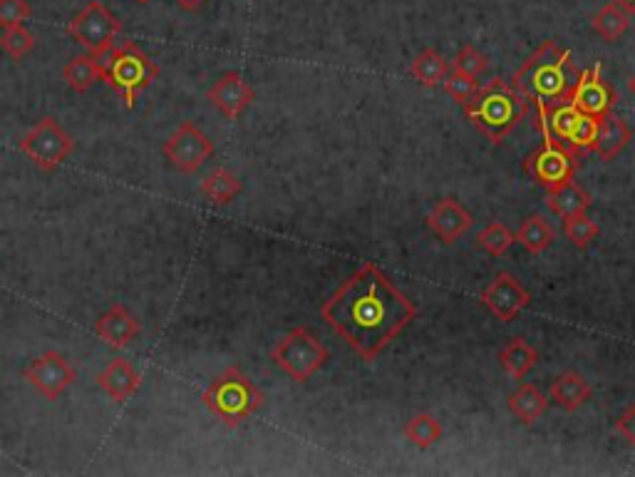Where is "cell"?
<instances>
[{
  "label": "cell",
  "mask_w": 635,
  "mask_h": 477,
  "mask_svg": "<svg viewBox=\"0 0 635 477\" xmlns=\"http://www.w3.org/2000/svg\"><path fill=\"white\" fill-rule=\"evenodd\" d=\"M415 316L417 306L373 261L353 271L320 306V318L365 363H373Z\"/></svg>",
  "instance_id": "cell-1"
},
{
  "label": "cell",
  "mask_w": 635,
  "mask_h": 477,
  "mask_svg": "<svg viewBox=\"0 0 635 477\" xmlns=\"http://www.w3.org/2000/svg\"><path fill=\"white\" fill-rule=\"evenodd\" d=\"M578 78H581V70L573 63L571 50L561 48L556 40H546L521 63L519 70H514L511 85L531 105H544L546 110H554L561 102L571 100Z\"/></svg>",
  "instance_id": "cell-2"
},
{
  "label": "cell",
  "mask_w": 635,
  "mask_h": 477,
  "mask_svg": "<svg viewBox=\"0 0 635 477\" xmlns=\"http://www.w3.org/2000/svg\"><path fill=\"white\" fill-rule=\"evenodd\" d=\"M531 102L502 78H494L487 87L477 92L469 105H464V115L477 130H482L494 145H502L516 125L529 115Z\"/></svg>",
  "instance_id": "cell-3"
},
{
  "label": "cell",
  "mask_w": 635,
  "mask_h": 477,
  "mask_svg": "<svg viewBox=\"0 0 635 477\" xmlns=\"http://www.w3.org/2000/svg\"><path fill=\"white\" fill-rule=\"evenodd\" d=\"M201 403L226 428L234 430L244 425L249 418H254L258 410L266 405V396L239 366H231L229 371H224L219 378L209 383V388L201 396Z\"/></svg>",
  "instance_id": "cell-4"
},
{
  "label": "cell",
  "mask_w": 635,
  "mask_h": 477,
  "mask_svg": "<svg viewBox=\"0 0 635 477\" xmlns=\"http://www.w3.org/2000/svg\"><path fill=\"white\" fill-rule=\"evenodd\" d=\"M97 58L102 60V82L122 97L125 110H134L139 95L159 78L157 63L137 43L115 45L110 53Z\"/></svg>",
  "instance_id": "cell-5"
},
{
  "label": "cell",
  "mask_w": 635,
  "mask_h": 477,
  "mask_svg": "<svg viewBox=\"0 0 635 477\" xmlns=\"http://www.w3.org/2000/svg\"><path fill=\"white\" fill-rule=\"evenodd\" d=\"M271 361L276 363L283 376L303 386L330 361V351L311 328L298 326L271 348Z\"/></svg>",
  "instance_id": "cell-6"
},
{
  "label": "cell",
  "mask_w": 635,
  "mask_h": 477,
  "mask_svg": "<svg viewBox=\"0 0 635 477\" xmlns=\"http://www.w3.org/2000/svg\"><path fill=\"white\" fill-rule=\"evenodd\" d=\"M536 112H539L541 147L526 159V172L534 177V182H539L549 192V189L573 182V177H576V155L571 150H566L559 137L551 132L549 110L544 105H536Z\"/></svg>",
  "instance_id": "cell-7"
},
{
  "label": "cell",
  "mask_w": 635,
  "mask_h": 477,
  "mask_svg": "<svg viewBox=\"0 0 635 477\" xmlns=\"http://www.w3.org/2000/svg\"><path fill=\"white\" fill-rule=\"evenodd\" d=\"M18 150L43 172H55L75 152V137L55 117H43L20 137Z\"/></svg>",
  "instance_id": "cell-8"
},
{
  "label": "cell",
  "mask_w": 635,
  "mask_h": 477,
  "mask_svg": "<svg viewBox=\"0 0 635 477\" xmlns=\"http://www.w3.org/2000/svg\"><path fill=\"white\" fill-rule=\"evenodd\" d=\"M122 33V23L110 8L100 0H90L85 8L67 23V35L90 55H105L115 48L117 35Z\"/></svg>",
  "instance_id": "cell-9"
},
{
  "label": "cell",
  "mask_w": 635,
  "mask_h": 477,
  "mask_svg": "<svg viewBox=\"0 0 635 477\" xmlns=\"http://www.w3.org/2000/svg\"><path fill=\"white\" fill-rule=\"evenodd\" d=\"M214 152V142L196 122H182L162 145L164 159L182 174L199 172L214 157Z\"/></svg>",
  "instance_id": "cell-10"
},
{
  "label": "cell",
  "mask_w": 635,
  "mask_h": 477,
  "mask_svg": "<svg viewBox=\"0 0 635 477\" xmlns=\"http://www.w3.org/2000/svg\"><path fill=\"white\" fill-rule=\"evenodd\" d=\"M23 376L45 400H60L67 388L77 381L75 368L58 351H45L43 356L30 361Z\"/></svg>",
  "instance_id": "cell-11"
},
{
  "label": "cell",
  "mask_w": 635,
  "mask_h": 477,
  "mask_svg": "<svg viewBox=\"0 0 635 477\" xmlns=\"http://www.w3.org/2000/svg\"><path fill=\"white\" fill-rule=\"evenodd\" d=\"M479 301L492 311V316H497L502 323H509L531 304V294L524 289V284L516 276H511L509 271H502L482 291Z\"/></svg>",
  "instance_id": "cell-12"
},
{
  "label": "cell",
  "mask_w": 635,
  "mask_h": 477,
  "mask_svg": "<svg viewBox=\"0 0 635 477\" xmlns=\"http://www.w3.org/2000/svg\"><path fill=\"white\" fill-rule=\"evenodd\" d=\"M206 100H209L226 120H239V117L249 110L251 102L256 100V90L244 75L231 70V73L221 75V78L206 90Z\"/></svg>",
  "instance_id": "cell-13"
},
{
  "label": "cell",
  "mask_w": 635,
  "mask_h": 477,
  "mask_svg": "<svg viewBox=\"0 0 635 477\" xmlns=\"http://www.w3.org/2000/svg\"><path fill=\"white\" fill-rule=\"evenodd\" d=\"M571 102L583 112V115L603 117L606 112H611L613 102H616V92H613V87L603 80L601 63H596L588 70H581V78H578Z\"/></svg>",
  "instance_id": "cell-14"
},
{
  "label": "cell",
  "mask_w": 635,
  "mask_h": 477,
  "mask_svg": "<svg viewBox=\"0 0 635 477\" xmlns=\"http://www.w3.org/2000/svg\"><path fill=\"white\" fill-rule=\"evenodd\" d=\"M427 227L435 234L442 244H454L457 239H462L464 234L472 227V214L462 207L454 197H445L432 207V212L427 214Z\"/></svg>",
  "instance_id": "cell-15"
},
{
  "label": "cell",
  "mask_w": 635,
  "mask_h": 477,
  "mask_svg": "<svg viewBox=\"0 0 635 477\" xmlns=\"http://www.w3.org/2000/svg\"><path fill=\"white\" fill-rule=\"evenodd\" d=\"M142 326H139L137 316L132 311L125 309L122 304L110 306L100 318L95 321V333L105 346L115 348V351H122L127 348L134 338L139 336Z\"/></svg>",
  "instance_id": "cell-16"
},
{
  "label": "cell",
  "mask_w": 635,
  "mask_h": 477,
  "mask_svg": "<svg viewBox=\"0 0 635 477\" xmlns=\"http://www.w3.org/2000/svg\"><path fill=\"white\" fill-rule=\"evenodd\" d=\"M97 386L107 398L115 403H127L129 398L137 396L139 386H142V376L137 368L127 361V358H112L100 373H97Z\"/></svg>",
  "instance_id": "cell-17"
},
{
  "label": "cell",
  "mask_w": 635,
  "mask_h": 477,
  "mask_svg": "<svg viewBox=\"0 0 635 477\" xmlns=\"http://www.w3.org/2000/svg\"><path fill=\"white\" fill-rule=\"evenodd\" d=\"M593 396V388L588 386L586 378L576 371H564L561 376H556L549 386V400H554L556 405H561L564 410H578L581 405H586Z\"/></svg>",
  "instance_id": "cell-18"
},
{
  "label": "cell",
  "mask_w": 635,
  "mask_h": 477,
  "mask_svg": "<svg viewBox=\"0 0 635 477\" xmlns=\"http://www.w3.org/2000/svg\"><path fill=\"white\" fill-rule=\"evenodd\" d=\"M631 140H633L631 127H628L618 115L606 112V115L601 117V127H598V137H596V145H593V152H596L601 159H616L628 145H631Z\"/></svg>",
  "instance_id": "cell-19"
},
{
  "label": "cell",
  "mask_w": 635,
  "mask_h": 477,
  "mask_svg": "<svg viewBox=\"0 0 635 477\" xmlns=\"http://www.w3.org/2000/svg\"><path fill=\"white\" fill-rule=\"evenodd\" d=\"M199 189L206 202L214 204V207H226L244 192V182L226 167H216L209 177H204Z\"/></svg>",
  "instance_id": "cell-20"
},
{
  "label": "cell",
  "mask_w": 635,
  "mask_h": 477,
  "mask_svg": "<svg viewBox=\"0 0 635 477\" xmlns=\"http://www.w3.org/2000/svg\"><path fill=\"white\" fill-rule=\"evenodd\" d=\"M549 408V396L539 391L531 383H524V386L516 388L509 396V413L519 420L521 425H534L541 415Z\"/></svg>",
  "instance_id": "cell-21"
},
{
  "label": "cell",
  "mask_w": 635,
  "mask_h": 477,
  "mask_svg": "<svg viewBox=\"0 0 635 477\" xmlns=\"http://www.w3.org/2000/svg\"><path fill=\"white\" fill-rule=\"evenodd\" d=\"M546 207L561 219H569L573 214H583L591 209V197L583 187H578L576 182H566L561 187L549 189L546 194Z\"/></svg>",
  "instance_id": "cell-22"
},
{
  "label": "cell",
  "mask_w": 635,
  "mask_h": 477,
  "mask_svg": "<svg viewBox=\"0 0 635 477\" xmlns=\"http://www.w3.org/2000/svg\"><path fill=\"white\" fill-rule=\"evenodd\" d=\"M63 80L67 87L75 92H87L102 82V60L97 55H75L65 63L63 68Z\"/></svg>",
  "instance_id": "cell-23"
},
{
  "label": "cell",
  "mask_w": 635,
  "mask_h": 477,
  "mask_svg": "<svg viewBox=\"0 0 635 477\" xmlns=\"http://www.w3.org/2000/svg\"><path fill=\"white\" fill-rule=\"evenodd\" d=\"M499 363H502V368L511 378L524 381L526 373L539 363V351L531 343H526L524 338H511L507 346L499 351Z\"/></svg>",
  "instance_id": "cell-24"
},
{
  "label": "cell",
  "mask_w": 635,
  "mask_h": 477,
  "mask_svg": "<svg viewBox=\"0 0 635 477\" xmlns=\"http://www.w3.org/2000/svg\"><path fill=\"white\" fill-rule=\"evenodd\" d=\"M591 28L601 35L606 43H616L618 38L626 35V30L631 28V13L626 8H621L618 3H608L593 15Z\"/></svg>",
  "instance_id": "cell-25"
},
{
  "label": "cell",
  "mask_w": 635,
  "mask_h": 477,
  "mask_svg": "<svg viewBox=\"0 0 635 477\" xmlns=\"http://www.w3.org/2000/svg\"><path fill=\"white\" fill-rule=\"evenodd\" d=\"M410 73L420 85L425 87H435L440 82L447 80L449 75V63L445 60V55L437 53L435 48H425L410 65Z\"/></svg>",
  "instance_id": "cell-26"
},
{
  "label": "cell",
  "mask_w": 635,
  "mask_h": 477,
  "mask_svg": "<svg viewBox=\"0 0 635 477\" xmlns=\"http://www.w3.org/2000/svg\"><path fill=\"white\" fill-rule=\"evenodd\" d=\"M402 433L417 450H430L442 440V425L432 413H417L407 420Z\"/></svg>",
  "instance_id": "cell-27"
},
{
  "label": "cell",
  "mask_w": 635,
  "mask_h": 477,
  "mask_svg": "<svg viewBox=\"0 0 635 477\" xmlns=\"http://www.w3.org/2000/svg\"><path fill=\"white\" fill-rule=\"evenodd\" d=\"M516 241L524 246L529 254H544L554 241V229L544 217H529L516 232Z\"/></svg>",
  "instance_id": "cell-28"
},
{
  "label": "cell",
  "mask_w": 635,
  "mask_h": 477,
  "mask_svg": "<svg viewBox=\"0 0 635 477\" xmlns=\"http://www.w3.org/2000/svg\"><path fill=\"white\" fill-rule=\"evenodd\" d=\"M0 48H3V53L10 60L20 63V60H25L35 50V35L25 25H10V28H3Z\"/></svg>",
  "instance_id": "cell-29"
},
{
  "label": "cell",
  "mask_w": 635,
  "mask_h": 477,
  "mask_svg": "<svg viewBox=\"0 0 635 477\" xmlns=\"http://www.w3.org/2000/svg\"><path fill=\"white\" fill-rule=\"evenodd\" d=\"M516 241V234L509 232L507 224L502 222H489L482 232L477 234V246L482 251H487L489 256H504L509 251V246Z\"/></svg>",
  "instance_id": "cell-30"
},
{
  "label": "cell",
  "mask_w": 635,
  "mask_h": 477,
  "mask_svg": "<svg viewBox=\"0 0 635 477\" xmlns=\"http://www.w3.org/2000/svg\"><path fill=\"white\" fill-rule=\"evenodd\" d=\"M583 112L578 110L573 102H561V105H556L554 110H549V127L551 132H554L556 137H559L561 142H569V137L573 135V130H576L578 120H581Z\"/></svg>",
  "instance_id": "cell-31"
},
{
  "label": "cell",
  "mask_w": 635,
  "mask_h": 477,
  "mask_svg": "<svg viewBox=\"0 0 635 477\" xmlns=\"http://www.w3.org/2000/svg\"><path fill=\"white\" fill-rule=\"evenodd\" d=\"M598 232H601V229H598V224L593 222L586 212L573 214V217L564 219V234L576 249H586V246L598 237Z\"/></svg>",
  "instance_id": "cell-32"
},
{
  "label": "cell",
  "mask_w": 635,
  "mask_h": 477,
  "mask_svg": "<svg viewBox=\"0 0 635 477\" xmlns=\"http://www.w3.org/2000/svg\"><path fill=\"white\" fill-rule=\"evenodd\" d=\"M598 127H601V117L581 115L576 130H573L569 142H566L573 155H578V152H586V150L593 152V145H596V137H598Z\"/></svg>",
  "instance_id": "cell-33"
},
{
  "label": "cell",
  "mask_w": 635,
  "mask_h": 477,
  "mask_svg": "<svg viewBox=\"0 0 635 477\" xmlns=\"http://www.w3.org/2000/svg\"><path fill=\"white\" fill-rule=\"evenodd\" d=\"M479 78H472V75L467 73H459V70H449L447 80H445V90L447 95L452 97L454 102H459V105H469V102L477 97L479 92Z\"/></svg>",
  "instance_id": "cell-34"
},
{
  "label": "cell",
  "mask_w": 635,
  "mask_h": 477,
  "mask_svg": "<svg viewBox=\"0 0 635 477\" xmlns=\"http://www.w3.org/2000/svg\"><path fill=\"white\" fill-rule=\"evenodd\" d=\"M487 58H484V53L482 50H477L474 48V45H462V48H459V53H457V58H454V63H452V68L454 70H459V73H467V75H472V78H479V75L484 73V70H487Z\"/></svg>",
  "instance_id": "cell-35"
},
{
  "label": "cell",
  "mask_w": 635,
  "mask_h": 477,
  "mask_svg": "<svg viewBox=\"0 0 635 477\" xmlns=\"http://www.w3.org/2000/svg\"><path fill=\"white\" fill-rule=\"evenodd\" d=\"M33 15L28 0H0V28L23 25Z\"/></svg>",
  "instance_id": "cell-36"
},
{
  "label": "cell",
  "mask_w": 635,
  "mask_h": 477,
  "mask_svg": "<svg viewBox=\"0 0 635 477\" xmlns=\"http://www.w3.org/2000/svg\"><path fill=\"white\" fill-rule=\"evenodd\" d=\"M616 430L628 440V445H633L635 448V400L626 410H623L621 415H618Z\"/></svg>",
  "instance_id": "cell-37"
},
{
  "label": "cell",
  "mask_w": 635,
  "mask_h": 477,
  "mask_svg": "<svg viewBox=\"0 0 635 477\" xmlns=\"http://www.w3.org/2000/svg\"><path fill=\"white\" fill-rule=\"evenodd\" d=\"M177 3L182 5L184 10H196L201 3H204V0H177Z\"/></svg>",
  "instance_id": "cell-38"
},
{
  "label": "cell",
  "mask_w": 635,
  "mask_h": 477,
  "mask_svg": "<svg viewBox=\"0 0 635 477\" xmlns=\"http://www.w3.org/2000/svg\"><path fill=\"white\" fill-rule=\"evenodd\" d=\"M613 3H618L621 8H626L628 13H635V0H613Z\"/></svg>",
  "instance_id": "cell-39"
},
{
  "label": "cell",
  "mask_w": 635,
  "mask_h": 477,
  "mask_svg": "<svg viewBox=\"0 0 635 477\" xmlns=\"http://www.w3.org/2000/svg\"><path fill=\"white\" fill-rule=\"evenodd\" d=\"M628 87H631V92H633V97H635V75L631 80H628Z\"/></svg>",
  "instance_id": "cell-40"
},
{
  "label": "cell",
  "mask_w": 635,
  "mask_h": 477,
  "mask_svg": "<svg viewBox=\"0 0 635 477\" xmlns=\"http://www.w3.org/2000/svg\"><path fill=\"white\" fill-rule=\"evenodd\" d=\"M137 3H147V0H137Z\"/></svg>",
  "instance_id": "cell-41"
}]
</instances>
